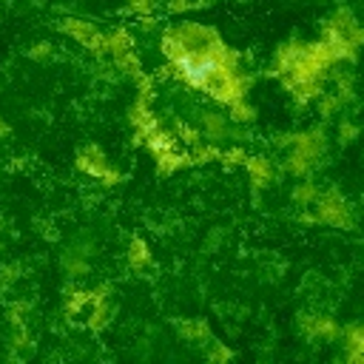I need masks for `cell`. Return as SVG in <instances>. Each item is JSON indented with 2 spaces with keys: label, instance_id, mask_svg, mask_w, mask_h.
<instances>
[{
  "label": "cell",
  "instance_id": "22",
  "mask_svg": "<svg viewBox=\"0 0 364 364\" xmlns=\"http://www.w3.org/2000/svg\"><path fill=\"white\" fill-rule=\"evenodd\" d=\"M191 151V168H196V165H210V162H219V154H222V148L216 145V142H196L193 148H188Z\"/></svg>",
  "mask_w": 364,
  "mask_h": 364
},
{
  "label": "cell",
  "instance_id": "35",
  "mask_svg": "<svg viewBox=\"0 0 364 364\" xmlns=\"http://www.w3.org/2000/svg\"><path fill=\"white\" fill-rule=\"evenodd\" d=\"M136 17V28L145 31V34H154L159 31V20H156V11L154 14H134Z\"/></svg>",
  "mask_w": 364,
  "mask_h": 364
},
{
  "label": "cell",
  "instance_id": "6",
  "mask_svg": "<svg viewBox=\"0 0 364 364\" xmlns=\"http://www.w3.org/2000/svg\"><path fill=\"white\" fill-rule=\"evenodd\" d=\"M321 34L327 37H338V40H347L350 46H355L361 51L364 46V23L347 9V6H338L321 26Z\"/></svg>",
  "mask_w": 364,
  "mask_h": 364
},
{
  "label": "cell",
  "instance_id": "29",
  "mask_svg": "<svg viewBox=\"0 0 364 364\" xmlns=\"http://www.w3.org/2000/svg\"><path fill=\"white\" fill-rule=\"evenodd\" d=\"M236 353L225 344V341H216V338H210L208 341V350H205V358L208 361H213V364H222V361H230Z\"/></svg>",
  "mask_w": 364,
  "mask_h": 364
},
{
  "label": "cell",
  "instance_id": "37",
  "mask_svg": "<svg viewBox=\"0 0 364 364\" xmlns=\"http://www.w3.org/2000/svg\"><path fill=\"white\" fill-rule=\"evenodd\" d=\"M17 279V264H6L3 267V282H14Z\"/></svg>",
  "mask_w": 364,
  "mask_h": 364
},
{
  "label": "cell",
  "instance_id": "33",
  "mask_svg": "<svg viewBox=\"0 0 364 364\" xmlns=\"http://www.w3.org/2000/svg\"><path fill=\"white\" fill-rule=\"evenodd\" d=\"M11 347H14V350L31 347V333H28L26 324H11Z\"/></svg>",
  "mask_w": 364,
  "mask_h": 364
},
{
  "label": "cell",
  "instance_id": "39",
  "mask_svg": "<svg viewBox=\"0 0 364 364\" xmlns=\"http://www.w3.org/2000/svg\"><path fill=\"white\" fill-rule=\"evenodd\" d=\"M0 250H3V242H0Z\"/></svg>",
  "mask_w": 364,
  "mask_h": 364
},
{
  "label": "cell",
  "instance_id": "3",
  "mask_svg": "<svg viewBox=\"0 0 364 364\" xmlns=\"http://www.w3.org/2000/svg\"><path fill=\"white\" fill-rule=\"evenodd\" d=\"M74 165H77L80 173H85V176H91V179H100L105 188H114V185H119V182L125 179V173H122L119 168H114L111 159H108V154H105L100 145H94V142H88V145H82V148L77 151Z\"/></svg>",
  "mask_w": 364,
  "mask_h": 364
},
{
  "label": "cell",
  "instance_id": "34",
  "mask_svg": "<svg viewBox=\"0 0 364 364\" xmlns=\"http://www.w3.org/2000/svg\"><path fill=\"white\" fill-rule=\"evenodd\" d=\"M159 6V0H125V9L131 14H154Z\"/></svg>",
  "mask_w": 364,
  "mask_h": 364
},
{
  "label": "cell",
  "instance_id": "8",
  "mask_svg": "<svg viewBox=\"0 0 364 364\" xmlns=\"http://www.w3.org/2000/svg\"><path fill=\"white\" fill-rule=\"evenodd\" d=\"M159 122L156 111H154V100H142V97H134V102L128 105V125H131V142L134 145H142L145 134Z\"/></svg>",
  "mask_w": 364,
  "mask_h": 364
},
{
  "label": "cell",
  "instance_id": "31",
  "mask_svg": "<svg viewBox=\"0 0 364 364\" xmlns=\"http://www.w3.org/2000/svg\"><path fill=\"white\" fill-rule=\"evenodd\" d=\"M202 6H208V0H165V9L171 14H185V11H193Z\"/></svg>",
  "mask_w": 364,
  "mask_h": 364
},
{
  "label": "cell",
  "instance_id": "21",
  "mask_svg": "<svg viewBox=\"0 0 364 364\" xmlns=\"http://www.w3.org/2000/svg\"><path fill=\"white\" fill-rule=\"evenodd\" d=\"M318 193H321L318 182H313L310 176H301V182H296V185H293L290 199H293L296 205H301V208H310V205L318 199Z\"/></svg>",
  "mask_w": 364,
  "mask_h": 364
},
{
  "label": "cell",
  "instance_id": "28",
  "mask_svg": "<svg viewBox=\"0 0 364 364\" xmlns=\"http://www.w3.org/2000/svg\"><path fill=\"white\" fill-rule=\"evenodd\" d=\"M245 159H247V151H245L242 145H230V148H222V154H219V162H222V168H242V165H245Z\"/></svg>",
  "mask_w": 364,
  "mask_h": 364
},
{
  "label": "cell",
  "instance_id": "12",
  "mask_svg": "<svg viewBox=\"0 0 364 364\" xmlns=\"http://www.w3.org/2000/svg\"><path fill=\"white\" fill-rule=\"evenodd\" d=\"M142 148L151 154V156H156V154H162V151H171V148H179V139H176V134H173V128H168V125H162V119L145 134V139H142Z\"/></svg>",
  "mask_w": 364,
  "mask_h": 364
},
{
  "label": "cell",
  "instance_id": "38",
  "mask_svg": "<svg viewBox=\"0 0 364 364\" xmlns=\"http://www.w3.org/2000/svg\"><path fill=\"white\" fill-rule=\"evenodd\" d=\"M6 134H9V125H6L3 119H0V136H6Z\"/></svg>",
  "mask_w": 364,
  "mask_h": 364
},
{
  "label": "cell",
  "instance_id": "7",
  "mask_svg": "<svg viewBox=\"0 0 364 364\" xmlns=\"http://www.w3.org/2000/svg\"><path fill=\"white\" fill-rule=\"evenodd\" d=\"M299 330L307 341H338L344 333V327L327 313H304L299 318Z\"/></svg>",
  "mask_w": 364,
  "mask_h": 364
},
{
  "label": "cell",
  "instance_id": "23",
  "mask_svg": "<svg viewBox=\"0 0 364 364\" xmlns=\"http://www.w3.org/2000/svg\"><path fill=\"white\" fill-rule=\"evenodd\" d=\"M316 108H318V117H324V119H330V117H336V114H341L344 108H347V102L336 94V91H321V97L316 100Z\"/></svg>",
  "mask_w": 364,
  "mask_h": 364
},
{
  "label": "cell",
  "instance_id": "15",
  "mask_svg": "<svg viewBox=\"0 0 364 364\" xmlns=\"http://www.w3.org/2000/svg\"><path fill=\"white\" fill-rule=\"evenodd\" d=\"M173 330H176L179 338H185V341H191V344H208V341L213 338L210 324H208L205 318H182V321L173 324Z\"/></svg>",
  "mask_w": 364,
  "mask_h": 364
},
{
  "label": "cell",
  "instance_id": "20",
  "mask_svg": "<svg viewBox=\"0 0 364 364\" xmlns=\"http://www.w3.org/2000/svg\"><path fill=\"white\" fill-rule=\"evenodd\" d=\"M88 307V290L85 287H65L63 293V316L74 318Z\"/></svg>",
  "mask_w": 364,
  "mask_h": 364
},
{
  "label": "cell",
  "instance_id": "14",
  "mask_svg": "<svg viewBox=\"0 0 364 364\" xmlns=\"http://www.w3.org/2000/svg\"><path fill=\"white\" fill-rule=\"evenodd\" d=\"M341 341H344V361L364 364V321L344 327Z\"/></svg>",
  "mask_w": 364,
  "mask_h": 364
},
{
  "label": "cell",
  "instance_id": "1",
  "mask_svg": "<svg viewBox=\"0 0 364 364\" xmlns=\"http://www.w3.org/2000/svg\"><path fill=\"white\" fill-rule=\"evenodd\" d=\"M159 51L168 63H176L182 57H213L225 68H242V54L233 46H228L213 26L193 20L165 26L159 34Z\"/></svg>",
  "mask_w": 364,
  "mask_h": 364
},
{
  "label": "cell",
  "instance_id": "5",
  "mask_svg": "<svg viewBox=\"0 0 364 364\" xmlns=\"http://www.w3.org/2000/svg\"><path fill=\"white\" fill-rule=\"evenodd\" d=\"M279 148H296L301 154H307L310 159H316L321 165L324 154H327V131L321 125L304 128V131H290V134H279L276 139Z\"/></svg>",
  "mask_w": 364,
  "mask_h": 364
},
{
  "label": "cell",
  "instance_id": "24",
  "mask_svg": "<svg viewBox=\"0 0 364 364\" xmlns=\"http://www.w3.org/2000/svg\"><path fill=\"white\" fill-rule=\"evenodd\" d=\"M228 119L233 125H250L256 119V108L247 102V97H242V100H236V102L228 105Z\"/></svg>",
  "mask_w": 364,
  "mask_h": 364
},
{
  "label": "cell",
  "instance_id": "32",
  "mask_svg": "<svg viewBox=\"0 0 364 364\" xmlns=\"http://www.w3.org/2000/svg\"><path fill=\"white\" fill-rule=\"evenodd\" d=\"M28 310H31V304H28V301H11V304H9V310H6V316H9V321H11V324H26Z\"/></svg>",
  "mask_w": 364,
  "mask_h": 364
},
{
  "label": "cell",
  "instance_id": "13",
  "mask_svg": "<svg viewBox=\"0 0 364 364\" xmlns=\"http://www.w3.org/2000/svg\"><path fill=\"white\" fill-rule=\"evenodd\" d=\"M154 168L159 176H173L176 171H185L191 168V151L185 148H171V151H162L154 156Z\"/></svg>",
  "mask_w": 364,
  "mask_h": 364
},
{
  "label": "cell",
  "instance_id": "27",
  "mask_svg": "<svg viewBox=\"0 0 364 364\" xmlns=\"http://www.w3.org/2000/svg\"><path fill=\"white\" fill-rule=\"evenodd\" d=\"M63 270L68 273V276H85L88 273V259H85V250H68L65 256H63Z\"/></svg>",
  "mask_w": 364,
  "mask_h": 364
},
{
  "label": "cell",
  "instance_id": "9",
  "mask_svg": "<svg viewBox=\"0 0 364 364\" xmlns=\"http://www.w3.org/2000/svg\"><path fill=\"white\" fill-rule=\"evenodd\" d=\"M245 125H233L228 119V114H219V111H205L202 114V134L210 139V142H222L228 136H236V139H245Z\"/></svg>",
  "mask_w": 364,
  "mask_h": 364
},
{
  "label": "cell",
  "instance_id": "11",
  "mask_svg": "<svg viewBox=\"0 0 364 364\" xmlns=\"http://www.w3.org/2000/svg\"><path fill=\"white\" fill-rule=\"evenodd\" d=\"M301 48H304V40H299V37H290V40L279 43L276 51H273V57H270V68H267V74L276 77V80H279L282 74H287V71L293 68V63L299 60Z\"/></svg>",
  "mask_w": 364,
  "mask_h": 364
},
{
  "label": "cell",
  "instance_id": "19",
  "mask_svg": "<svg viewBox=\"0 0 364 364\" xmlns=\"http://www.w3.org/2000/svg\"><path fill=\"white\" fill-rule=\"evenodd\" d=\"M88 307H91V313H88V318H85V327H88V330H105V327L111 324V318H114V304H111V299L94 301V304H88Z\"/></svg>",
  "mask_w": 364,
  "mask_h": 364
},
{
  "label": "cell",
  "instance_id": "16",
  "mask_svg": "<svg viewBox=\"0 0 364 364\" xmlns=\"http://www.w3.org/2000/svg\"><path fill=\"white\" fill-rule=\"evenodd\" d=\"M125 262H128V267H131L134 273L148 270L151 262H154V256H151V245H148L142 236H131L128 250H125Z\"/></svg>",
  "mask_w": 364,
  "mask_h": 364
},
{
  "label": "cell",
  "instance_id": "4",
  "mask_svg": "<svg viewBox=\"0 0 364 364\" xmlns=\"http://www.w3.org/2000/svg\"><path fill=\"white\" fill-rule=\"evenodd\" d=\"M57 28H60L65 37H71L77 46H82L88 54L105 57V31H102L97 23L82 20V17H63V20L57 23Z\"/></svg>",
  "mask_w": 364,
  "mask_h": 364
},
{
  "label": "cell",
  "instance_id": "26",
  "mask_svg": "<svg viewBox=\"0 0 364 364\" xmlns=\"http://www.w3.org/2000/svg\"><path fill=\"white\" fill-rule=\"evenodd\" d=\"M173 134H176V139L185 145V148H193L196 142H202L205 139V134H202V128H193V125H188L185 119H173Z\"/></svg>",
  "mask_w": 364,
  "mask_h": 364
},
{
  "label": "cell",
  "instance_id": "2",
  "mask_svg": "<svg viewBox=\"0 0 364 364\" xmlns=\"http://www.w3.org/2000/svg\"><path fill=\"white\" fill-rule=\"evenodd\" d=\"M310 208H313L310 213H313L316 225H327V228H338V230H353V225H355V216L338 188L321 191Z\"/></svg>",
  "mask_w": 364,
  "mask_h": 364
},
{
  "label": "cell",
  "instance_id": "30",
  "mask_svg": "<svg viewBox=\"0 0 364 364\" xmlns=\"http://www.w3.org/2000/svg\"><path fill=\"white\" fill-rule=\"evenodd\" d=\"M336 134H338V142H341V145H350V142H355V139H358L361 128H358L353 119H338Z\"/></svg>",
  "mask_w": 364,
  "mask_h": 364
},
{
  "label": "cell",
  "instance_id": "10",
  "mask_svg": "<svg viewBox=\"0 0 364 364\" xmlns=\"http://www.w3.org/2000/svg\"><path fill=\"white\" fill-rule=\"evenodd\" d=\"M242 168L250 173V182H253L256 191L270 188V185L279 179V168H276V162H273L270 156H264V154H247V159H245Z\"/></svg>",
  "mask_w": 364,
  "mask_h": 364
},
{
  "label": "cell",
  "instance_id": "18",
  "mask_svg": "<svg viewBox=\"0 0 364 364\" xmlns=\"http://www.w3.org/2000/svg\"><path fill=\"white\" fill-rule=\"evenodd\" d=\"M111 63H114V71H117V74H122V77H128L131 82H136V80L145 74V71H142V60H139L136 48H131V51H122V54L111 57Z\"/></svg>",
  "mask_w": 364,
  "mask_h": 364
},
{
  "label": "cell",
  "instance_id": "17",
  "mask_svg": "<svg viewBox=\"0 0 364 364\" xmlns=\"http://www.w3.org/2000/svg\"><path fill=\"white\" fill-rule=\"evenodd\" d=\"M134 46H136V40L125 26H114L105 31V57H117L122 51H131Z\"/></svg>",
  "mask_w": 364,
  "mask_h": 364
},
{
  "label": "cell",
  "instance_id": "25",
  "mask_svg": "<svg viewBox=\"0 0 364 364\" xmlns=\"http://www.w3.org/2000/svg\"><path fill=\"white\" fill-rule=\"evenodd\" d=\"M330 77H333V82H336L333 91L350 105L353 97H355V80H353V74H350V71H330Z\"/></svg>",
  "mask_w": 364,
  "mask_h": 364
},
{
  "label": "cell",
  "instance_id": "36",
  "mask_svg": "<svg viewBox=\"0 0 364 364\" xmlns=\"http://www.w3.org/2000/svg\"><path fill=\"white\" fill-rule=\"evenodd\" d=\"M51 43H34L31 48H28V60H34V63H46L48 57H51Z\"/></svg>",
  "mask_w": 364,
  "mask_h": 364
}]
</instances>
